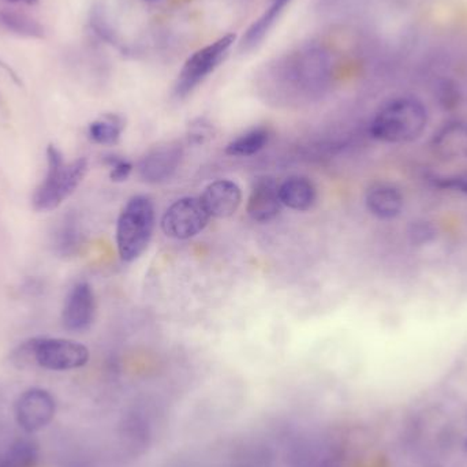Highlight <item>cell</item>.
<instances>
[{"label":"cell","mask_w":467,"mask_h":467,"mask_svg":"<svg viewBox=\"0 0 467 467\" xmlns=\"http://www.w3.org/2000/svg\"><path fill=\"white\" fill-rule=\"evenodd\" d=\"M331 74V57L318 46L304 47L269 63L264 71L266 84L288 93H309L323 89Z\"/></svg>","instance_id":"1"},{"label":"cell","mask_w":467,"mask_h":467,"mask_svg":"<svg viewBox=\"0 0 467 467\" xmlns=\"http://www.w3.org/2000/svg\"><path fill=\"white\" fill-rule=\"evenodd\" d=\"M428 125V109L416 98H398L384 104L370 123V136L387 144L419 139Z\"/></svg>","instance_id":"2"},{"label":"cell","mask_w":467,"mask_h":467,"mask_svg":"<svg viewBox=\"0 0 467 467\" xmlns=\"http://www.w3.org/2000/svg\"><path fill=\"white\" fill-rule=\"evenodd\" d=\"M48 170L33 196V207L40 213L57 210L78 188L88 171V161L81 158L65 163L62 152L55 145L47 150Z\"/></svg>","instance_id":"3"},{"label":"cell","mask_w":467,"mask_h":467,"mask_svg":"<svg viewBox=\"0 0 467 467\" xmlns=\"http://www.w3.org/2000/svg\"><path fill=\"white\" fill-rule=\"evenodd\" d=\"M155 229V207L150 197L137 196L123 208L117 224V244L126 263L137 260L147 250Z\"/></svg>","instance_id":"4"},{"label":"cell","mask_w":467,"mask_h":467,"mask_svg":"<svg viewBox=\"0 0 467 467\" xmlns=\"http://www.w3.org/2000/svg\"><path fill=\"white\" fill-rule=\"evenodd\" d=\"M236 36H223L213 43L208 44L204 48L194 52L181 70L178 76L177 84H175V96L182 99L191 95L211 73L216 70L226 57L227 52L235 43Z\"/></svg>","instance_id":"5"},{"label":"cell","mask_w":467,"mask_h":467,"mask_svg":"<svg viewBox=\"0 0 467 467\" xmlns=\"http://www.w3.org/2000/svg\"><path fill=\"white\" fill-rule=\"evenodd\" d=\"M33 364L43 369L63 370L79 369L89 361L87 346L76 340L62 337H33Z\"/></svg>","instance_id":"6"},{"label":"cell","mask_w":467,"mask_h":467,"mask_svg":"<svg viewBox=\"0 0 467 467\" xmlns=\"http://www.w3.org/2000/svg\"><path fill=\"white\" fill-rule=\"evenodd\" d=\"M210 219L202 200L183 197L166 211L161 219V230L170 238H193L208 226Z\"/></svg>","instance_id":"7"},{"label":"cell","mask_w":467,"mask_h":467,"mask_svg":"<svg viewBox=\"0 0 467 467\" xmlns=\"http://www.w3.org/2000/svg\"><path fill=\"white\" fill-rule=\"evenodd\" d=\"M14 414L16 424L24 432H40L54 420L57 414V402L47 389L35 387L19 395Z\"/></svg>","instance_id":"8"},{"label":"cell","mask_w":467,"mask_h":467,"mask_svg":"<svg viewBox=\"0 0 467 467\" xmlns=\"http://www.w3.org/2000/svg\"><path fill=\"white\" fill-rule=\"evenodd\" d=\"M182 159L180 142H166L152 148L139 164L140 177L150 183H161L172 177Z\"/></svg>","instance_id":"9"},{"label":"cell","mask_w":467,"mask_h":467,"mask_svg":"<svg viewBox=\"0 0 467 467\" xmlns=\"http://www.w3.org/2000/svg\"><path fill=\"white\" fill-rule=\"evenodd\" d=\"M96 299L88 283H78L66 299L62 323L67 331L81 332L89 328L95 320Z\"/></svg>","instance_id":"10"},{"label":"cell","mask_w":467,"mask_h":467,"mask_svg":"<svg viewBox=\"0 0 467 467\" xmlns=\"http://www.w3.org/2000/svg\"><path fill=\"white\" fill-rule=\"evenodd\" d=\"M282 207L279 185L272 178H260L255 181L246 205L250 218L260 223H266L279 215Z\"/></svg>","instance_id":"11"},{"label":"cell","mask_w":467,"mask_h":467,"mask_svg":"<svg viewBox=\"0 0 467 467\" xmlns=\"http://www.w3.org/2000/svg\"><path fill=\"white\" fill-rule=\"evenodd\" d=\"M200 200L211 218L226 219L241 207L242 192L233 181H215L205 188Z\"/></svg>","instance_id":"12"},{"label":"cell","mask_w":467,"mask_h":467,"mask_svg":"<svg viewBox=\"0 0 467 467\" xmlns=\"http://www.w3.org/2000/svg\"><path fill=\"white\" fill-rule=\"evenodd\" d=\"M368 211L381 221H391L402 213L405 199L397 186L391 183H376L365 197Z\"/></svg>","instance_id":"13"},{"label":"cell","mask_w":467,"mask_h":467,"mask_svg":"<svg viewBox=\"0 0 467 467\" xmlns=\"http://www.w3.org/2000/svg\"><path fill=\"white\" fill-rule=\"evenodd\" d=\"M432 150L436 156L444 161L467 158L466 123L450 122L439 129L432 139Z\"/></svg>","instance_id":"14"},{"label":"cell","mask_w":467,"mask_h":467,"mask_svg":"<svg viewBox=\"0 0 467 467\" xmlns=\"http://www.w3.org/2000/svg\"><path fill=\"white\" fill-rule=\"evenodd\" d=\"M280 202L290 210L309 211L315 205L317 193L312 181L305 177H291L279 185Z\"/></svg>","instance_id":"15"},{"label":"cell","mask_w":467,"mask_h":467,"mask_svg":"<svg viewBox=\"0 0 467 467\" xmlns=\"http://www.w3.org/2000/svg\"><path fill=\"white\" fill-rule=\"evenodd\" d=\"M291 0H271L269 7L264 11L260 18L255 19L249 29L244 33V38L241 41V49L249 51V49L255 48L261 41L264 40L269 30L274 26L275 22L282 16L283 10L287 7Z\"/></svg>","instance_id":"16"},{"label":"cell","mask_w":467,"mask_h":467,"mask_svg":"<svg viewBox=\"0 0 467 467\" xmlns=\"http://www.w3.org/2000/svg\"><path fill=\"white\" fill-rule=\"evenodd\" d=\"M40 450L32 439H16L0 451V467H36Z\"/></svg>","instance_id":"17"},{"label":"cell","mask_w":467,"mask_h":467,"mask_svg":"<svg viewBox=\"0 0 467 467\" xmlns=\"http://www.w3.org/2000/svg\"><path fill=\"white\" fill-rule=\"evenodd\" d=\"M0 27L19 37H44V27L26 14L11 10H0Z\"/></svg>","instance_id":"18"},{"label":"cell","mask_w":467,"mask_h":467,"mask_svg":"<svg viewBox=\"0 0 467 467\" xmlns=\"http://www.w3.org/2000/svg\"><path fill=\"white\" fill-rule=\"evenodd\" d=\"M269 141V131L265 128H255L233 140L226 148V153L235 158H247L260 152Z\"/></svg>","instance_id":"19"},{"label":"cell","mask_w":467,"mask_h":467,"mask_svg":"<svg viewBox=\"0 0 467 467\" xmlns=\"http://www.w3.org/2000/svg\"><path fill=\"white\" fill-rule=\"evenodd\" d=\"M123 128H125V123H123L122 118L109 114L90 123L88 133H89L90 140L96 144L115 145L119 141Z\"/></svg>","instance_id":"20"},{"label":"cell","mask_w":467,"mask_h":467,"mask_svg":"<svg viewBox=\"0 0 467 467\" xmlns=\"http://www.w3.org/2000/svg\"><path fill=\"white\" fill-rule=\"evenodd\" d=\"M438 238V230L431 222H413L409 229V239L416 246H424Z\"/></svg>","instance_id":"21"},{"label":"cell","mask_w":467,"mask_h":467,"mask_svg":"<svg viewBox=\"0 0 467 467\" xmlns=\"http://www.w3.org/2000/svg\"><path fill=\"white\" fill-rule=\"evenodd\" d=\"M63 226L60 227L59 232L57 233V247L60 250L62 254H67V253L73 252L74 247L77 246V229L74 224H70L71 222H63Z\"/></svg>","instance_id":"22"},{"label":"cell","mask_w":467,"mask_h":467,"mask_svg":"<svg viewBox=\"0 0 467 467\" xmlns=\"http://www.w3.org/2000/svg\"><path fill=\"white\" fill-rule=\"evenodd\" d=\"M107 164L111 167L109 178L114 182H123L130 177L131 171H133V164L125 161V159L118 158V156H109Z\"/></svg>","instance_id":"23"},{"label":"cell","mask_w":467,"mask_h":467,"mask_svg":"<svg viewBox=\"0 0 467 467\" xmlns=\"http://www.w3.org/2000/svg\"><path fill=\"white\" fill-rule=\"evenodd\" d=\"M213 130L211 123H208L205 119L196 120L189 128V142L196 145L204 144L205 141H208L213 137Z\"/></svg>","instance_id":"24"},{"label":"cell","mask_w":467,"mask_h":467,"mask_svg":"<svg viewBox=\"0 0 467 467\" xmlns=\"http://www.w3.org/2000/svg\"><path fill=\"white\" fill-rule=\"evenodd\" d=\"M439 188L467 194V172L452 177L436 178Z\"/></svg>","instance_id":"25"},{"label":"cell","mask_w":467,"mask_h":467,"mask_svg":"<svg viewBox=\"0 0 467 467\" xmlns=\"http://www.w3.org/2000/svg\"><path fill=\"white\" fill-rule=\"evenodd\" d=\"M7 2L10 3H16V5H36V3L38 2V0H7Z\"/></svg>","instance_id":"26"},{"label":"cell","mask_w":467,"mask_h":467,"mask_svg":"<svg viewBox=\"0 0 467 467\" xmlns=\"http://www.w3.org/2000/svg\"><path fill=\"white\" fill-rule=\"evenodd\" d=\"M148 2H158V0H148Z\"/></svg>","instance_id":"27"},{"label":"cell","mask_w":467,"mask_h":467,"mask_svg":"<svg viewBox=\"0 0 467 467\" xmlns=\"http://www.w3.org/2000/svg\"><path fill=\"white\" fill-rule=\"evenodd\" d=\"M466 450H467V441H466Z\"/></svg>","instance_id":"28"}]
</instances>
